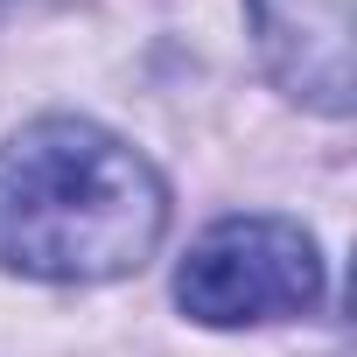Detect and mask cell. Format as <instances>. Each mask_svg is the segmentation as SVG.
I'll return each instance as SVG.
<instances>
[{
	"instance_id": "cell-1",
	"label": "cell",
	"mask_w": 357,
	"mask_h": 357,
	"mask_svg": "<svg viewBox=\"0 0 357 357\" xmlns=\"http://www.w3.org/2000/svg\"><path fill=\"white\" fill-rule=\"evenodd\" d=\"M168 231V183L98 119H36L0 140V273L119 280L154 259Z\"/></svg>"
},
{
	"instance_id": "cell-2",
	"label": "cell",
	"mask_w": 357,
	"mask_h": 357,
	"mask_svg": "<svg viewBox=\"0 0 357 357\" xmlns=\"http://www.w3.org/2000/svg\"><path fill=\"white\" fill-rule=\"evenodd\" d=\"M329 294L322 245L287 218H225L175 266V301L204 329L287 322Z\"/></svg>"
},
{
	"instance_id": "cell-3",
	"label": "cell",
	"mask_w": 357,
	"mask_h": 357,
	"mask_svg": "<svg viewBox=\"0 0 357 357\" xmlns=\"http://www.w3.org/2000/svg\"><path fill=\"white\" fill-rule=\"evenodd\" d=\"M266 70L287 98L343 119L350 112V0H245Z\"/></svg>"
}]
</instances>
